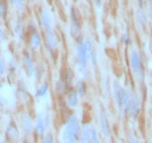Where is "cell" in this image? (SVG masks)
<instances>
[{"label":"cell","mask_w":152,"mask_h":143,"mask_svg":"<svg viewBox=\"0 0 152 143\" xmlns=\"http://www.w3.org/2000/svg\"><path fill=\"white\" fill-rule=\"evenodd\" d=\"M74 77L72 69H68L65 73L60 76L55 84V92L58 95H66L72 88V80Z\"/></svg>","instance_id":"cell-6"},{"label":"cell","mask_w":152,"mask_h":143,"mask_svg":"<svg viewBox=\"0 0 152 143\" xmlns=\"http://www.w3.org/2000/svg\"><path fill=\"white\" fill-rule=\"evenodd\" d=\"M11 4H13L15 6V8L18 9L19 11H23L26 7V4H24V1L23 0H10Z\"/></svg>","instance_id":"cell-25"},{"label":"cell","mask_w":152,"mask_h":143,"mask_svg":"<svg viewBox=\"0 0 152 143\" xmlns=\"http://www.w3.org/2000/svg\"><path fill=\"white\" fill-rule=\"evenodd\" d=\"M2 87V82H1V80H0V88Z\"/></svg>","instance_id":"cell-40"},{"label":"cell","mask_w":152,"mask_h":143,"mask_svg":"<svg viewBox=\"0 0 152 143\" xmlns=\"http://www.w3.org/2000/svg\"><path fill=\"white\" fill-rule=\"evenodd\" d=\"M94 5L97 7V8H99L100 5H102V0H94Z\"/></svg>","instance_id":"cell-33"},{"label":"cell","mask_w":152,"mask_h":143,"mask_svg":"<svg viewBox=\"0 0 152 143\" xmlns=\"http://www.w3.org/2000/svg\"><path fill=\"white\" fill-rule=\"evenodd\" d=\"M2 100H3V98H2V97H1V95H0V103H1V102H2Z\"/></svg>","instance_id":"cell-39"},{"label":"cell","mask_w":152,"mask_h":143,"mask_svg":"<svg viewBox=\"0 0 152 143\" xmlns=\"http://www.w3.org/2000/svg\"><path fill=\"white\" fill-rule=\"evenodd\" d=\"M23 143H28V140H26V139H23Z\"/></svg>","instance_id":"cell-38"},{"label":"cell","mask_w":152,"mask_h":143,"mask_svg":"<svg viewBox=\"0 0 152 143\" xmlns=\"http://www.w3.org/2000/svg\"><path fill=\"white\" fill-rule=\"evenodd\" d=\"M23 69L26 71V75L28 77H31L36 72V66L34 63V58L33 55L31 54V52L28 51H24L23 54Z\"/></svg>","instance_id":"cell-11"},{"label":"cell","mask_w":152,"mask_h":143,"mask_svg":"<svg viewBox=\"0 0 152 143\" xmlns=\"http://www.w3.org/2000/svg\"><path fill=\"white\" fill-rule=\"evenodd\" d=\"M42 143H55L54 142V136L51 133H46V135L43 137Z\"/></svg>","instance_id":"cell-28"},{"label":"cell","mask_w":152,"mask_h":143,"mask_svg":"<svg viewBox=\"0 0 152 143\" xmlns=\"http://www.w3.org/2000/svg\"><path fill=\"white\" fill-rule=\"evenodd\" d=\"M99 128H100V132H102V136L105 139H111L113 132H112V128L111 124H110V120L107 117V114L105 112V110L104 108L99 110Z\"/></svg>","instance_id":"cell-7"},{"label":"cell","mask_w":152,"mask_h":143,"mask_svg":"<svg viewBox=\"0 0 152 143\" xmlns=\"http://www.w3.org/2000/svg\"><path fill=\"white\" fill-rule=\"evenodd\" d=\"M40 21L44 32L53 29V21L51 13L47 7H42L40 10Z\"/></svg>","instance_id":"cell-12"},{"label":"cell","mask_w":152,"mask_h":143,"mask_svg":"<svg viewBox=\"0 0 152 143\" xmlns=\"http://www.w3.org/2000/svg\"><path fill=\"white\" fill-rule=\"evenodd\" d=\"M142 109H143V100H142L140 93L137 92H131L128 105V112H127L128 118L133 121H136L140 117Z\"/></svg>","instance_id":"cell-5"},{"label":"cell","mask_w":152,"mask_h":143,"mask_svg":"<svg viewBox=\"0 0 152 143\" xmlns=\"http://www.w3.org/2000/svg\"><path fill=\"white\" fill-rule=\"evenodd\" d=\"M88 61H90L92 65H95V64H96V62H97V55H96V52H95V50H94L91 53L89 54V56H88Z\"/></svg>","instance_id":"cell-29"},{"label":"cell","mask_w":152,"mask_h":143,"mask_svg":"<svg viewBox=\"0 0 152 143\" xmlns=\"http://www.w3.org/2000/svg\"><path fill=\"white\" fill-rule=\"evenodd\" d=\"M80 133H81V125L79 118L75 113L71 112L67 116L63 125L62 134H61L62 143H79Z\"/></svg>","instance_id":"cell-1"},{"label":"cell","mask_w":152,"mask_h":143,"mask_svg":"<svg viewBox=\"0 0 152 143\" xmlns=\"http://www.w3.org/2000/svg\"><path fill=\"white\" fill-rule=\"evenodd\" d=\"M149 76H150V78H151V80H152V69L150 70V72H149Z\"/></svg>","instance_id":"cell-36"},{"label":"cell","mask_w":152,"mask_h":143,"mask_svg":"<svg viewBox=\"0 0 152 143\" xmlns=\"http://www.w3.org/2000/svg\"><path fill=\"white\" fill-rule=\"evenodd\" d=\"M113 90V98L115 100V105L117 107V110L119 112V115L122 119H126L128 117V105L130 100L131 92L127 89L118 80H114L112 85Z\"/></svg>","instance_id":"cell-2"},{"label":"cell","mask_w":152,"mask_h":143,"mask_svg":"<svg viewBox=\"0 0 152 143\" xmlns=\"http://www.w3.org/2000/svg\"><path fill=\"white\" fill-rule=\"evenodd\" d=\"M121 41H122V43L124 44L125 46H129L130 44H131V36H130L129 34H122V37H121Z\"/></svg>","instance_id":"cell-26"},{"label":"cell","mask_w":152,"mask_h":143,"mask_svg":"<svg viewBox=\"0 0 152 143\" xmlns=\"http://www.w3.org/2000/svg\"><path fill=\"white\" fill-rule=\"evenodd\" d=\"M46 126H45V120H44V114L42 112L38 113L36 117V122H35V132L37 136L43 138L46 135Z\"/></svg>","instance_id":"cell-13"},{"label":"cell","mask_w":152,"mask_h":143,"mask_svg":"<svg viewBox=\"0 0 152 143\" xmlns=\"http://www.w3.org/2000/svg\"><path fill=\"white\" fill-rule=\"evenodd\" d=\"M43 39L40 34V32L35 26L28 28V48L33 51H37L42 47Z\"/></svg>","instance_id":"cell-8"},{"label":"cell","mask_w":152,"mask_h":143,"mask_svg":"<svg viewBox=\"0 0 152 143\" xmlns=\"http://www.w3.org/2000/svg\"><path fill=\"white\" fill-rule=\"evenodd\" d=\"M90 143H100V142H99V140H95V141H92Z\"/></svg>","instance_id":"cell-37"},{"label":"cell","mask_w":152,"mask_h":143,"mask_svg":"<svg viewBox=\"0 0 152 143\" xmlns=\"http://www.w3.org/2000/svg\"><path fill=\"white\" fill-rule=\"evenodd\" d=\"M70 26L71 32L74 36H78L80 34V21L78 14L76 12L75 8H71L70 10Z\"/></svg>","instance_id":"cell-15"},{"label":"cell","mask_w":152,"mask_h":143,"mask_svg":"<svg viewBox=\"0 0 152 143\" xmlns=\"http://www.w3.org/2000/svg\"><path fill=\"white\" fill-rule=\"evenodd\" d=\"M18 61H16V59L14 57H12L10 59V62H9V72L11 73V74H14V73L16 72V69H18Z\"/></svg>","instance_id":"cell-24"},{"label":"cell","mask_w":152,"mask_h":143,"mask_svg":"<svg viewBox=\"0 0 152 143\" xmlns=\"http://www.w3.org/2000/svg\"><path fill=\"white\" fill-rule=\"evenodd\" d=\"M4 41H5V34H4L3 29H1V26H0V43H2Z\"/></svg>","instance_id":"cell-32"},{"label":"cell","mask_w":152,"mask_h":143,"mask_svg":"<svg viewBox=\"0 0 152 143\" xmlns=\"http://www.w3.org/2000/svg\"><path fill=\"white\" fill-rule=\"evenodd\" d=\"M35 73H37V79H41L42 73H44V67L42 64H38V67H36Z\"/></svg>","instance_id":"cell-31"},{"label":"cell","mask_w":152,"mask_h":143,"mask_svg":"<svg viewBox=\"0 0 152 143\" xmlns=\"http://www.w3.org/2000/svg\"><path fill=\"white\" fill-rule=\"evenodd\" d=\"M44 120H45V126H46V129L48 130V128L50 127L51 125V122H52V117L49 113H46L44 114Z\"/></svg>","instance_id":"cell-30"},{"label":"cell","mask_w":152,"mask_h":143,"mask_svg":"<svg viewBox=\"0 0 152 143\" xmlns=\"http://www.w3.org/2000/svg\"><path fill=\"white\" fill-rule=\"evenodd\" d=\"M66 97V105L70 108V109H76L79 105V95L76 92L74 87H72L69 92H67Z\"/></svg>","instance_id":"cell-14"},{"label":"cell","mask_w":152,"mask_h":143,"mask_svg":"<svg viewBox=\"0 0 152 143\" xmlns=\"http://www.w3.org/2000/svg\"><path fill=\"white\" fill-rule=\"evenodd\" d=\"M16 98L21 103H26L28 100V93L26 90V84L23 83V81L19 80L18 83V87H16Z\"/></svg>","instance_id":"cell-17"},{"label":"cell","mask_w":152,"mask_h":143,"mask_svg":"<svg viewBox=\"0 0 152 143\" xmlns=\"http://www.w3.org/2000/svg\"><path fill=\"white\" fill-rule=\"evenodd\" d=\"M149 12H150V17L152 18V0H149Z\"/></svg>","instance_id":"cell-34"},{"label":"cell","mask_w":152,"mask_h":143,"mask_svg":"<svg viewBox=\"0 0 152 143\" xmlns=\"http://www.w3.org/2000/svg\"><path fill=\"white\" fill-rule=\"evenodd\" d=\"M127 142L128 143H141L138 136L132 131H130L128 134H127Z\"/></svg>","instance_id":"cell-23"},{"label":"cell","mask_w":152,"mask_h":143,"mask_svg":"<svg viewBox=\"0 0 152 143\" xmlns=\"http://www.w3.org/2000/svg\"><path fill=\"white\" fill-rule=\"evenodd\" d=\"M5 71H6L5 60H4V58L2 57L1 55H0V77L4 75V73H5Z\"/></svg>","instance_id":"cell-27"},{"label":"cell","mask_w":152,"mask_h":143,"mask_svg":"<svg viewBox=\"0 0 152 143\" xmlns=\"http://www.w3.org/2000/svg\"><path fill=\"white\" fill-rule=\"evenodd\" d=\"M136 21L137 24L141 28H145L147 26V15L146 13H144L143 11L138 9L136 10Z\"/></svg>","instance_id":"cell-21"},{"label":"cell","mask_w":152,"mask_h":143,"mask_svg":"<svg viewBox=\"0 0 152 143\" xmlns=\"http://www.w3.org/2000/svg\"><path fill=\"white\" fill-rule=\"evenodd\" d=\"M138 2L140 3V6H141V7L143 6V5H142V4H143V0H138Z\"/></svg>","instance_id":"cell-35"},{"label":"cell","mask_w":152,"mask_h":143,"mask_svg":"<svg viewBox=\"0 0 152 143\" xmlns=\"http://www.w3.org/2000/svg\"><path fill=\"white\" fill-rule=\"evenodd\" d=\"M74 88L76 89V92H78L79 97H85L87 95V84L84 80H77L75 83Z\"/></svg>","instance_id":"cell-20"},{"label":"cell","mask_w":152,"mask_h":143,"mask_svg":"<svg viewBox=\"0 0 152 143\" xmlns=\"http://www.w3.org/2000/svg\"><path fill=\"white\" fill-rule=\"evenodd\" d=\"M5 135H6L7 139L10 140L12 142H16L19 139V130L15 123L11 122L10 124L6 127Z\"/></svg>","instance_id":"cell-16"},{"label":"cell","mask_w":152,"mask_h":143,"mask_svg":"<svg viewBox=\"0 0 152 143\" xmlns=\"http://www.w3.org/2000/svg\"><path fill=\"white\" fill-rule=\"evenodd\" d=\"M19 125L23 130V132L26 135H29L35 130V125H34L31 116L28 112H23L19 116Z\"/></svg>","instance_id":"cell-9"},{"label":"cell","mask_w":152,"mask_h":143,"mask_svg":"<svg viewBox=\"0 0 152 143\" xmlns=\"http://www.w3.org/2000/svg\"><path fill=\"white\" fill-rule=\"evenodd\" d=\"M130 65H131L132 73L137 83H142L145 79V68H144L143 60L141 54L136 49H133L130 54Z\"/></svg>","instance_id":"cell-3"},{"label":"cell","mask_w":152,"mask_h":143,"mask_svg":"<svg viewBox=\"0 0 152 143\" xmlns=\"http://www.w3.org/2000/svg\"><path fill=\"white\" fill-rule=\"evenodd\" d=\"M14 33H15L19 40H23L24 39V26L23 23V19L20 17H18L15 24H14Z\"/></svg>","instance_id":"cell-19"},{"label":"cell","mask_w":152,"mask_h":143,"mask_svg":"<svg viewBox=\"0 0 152 143\" xmlns=\"http://www.w3.org/2000/svg\"><path fill=\"white\" fill-rule=\"evenodd\" d=\"M7 12L8 8H7L6 0H0V18L2 21H5L7 18Z\"/></svg>","instance_id":"cell-22"},{"label":"cell","mask_w":152,"mask_h":143,"mask_svg":"<svg viewBox=\"0 0 152 143\" xmlns=\"http://www.w3.org/2000/svg\"><path fill=\"white\" fill-rule=\"evenodd\" d=\"M49 90H50V84H49L47 81H44V82L42 83V84L38 87V89L36 90L35 97L37 98H45L46 95H48Z\"/></svg>","instance_id":"cell-18"},{"label":"cell","mask_w":152,"mask_h":143,"mask_svg":"<svg viewBox=\"0 0 152 143\" xmlns=\"http://www.w3.org/2000/svg\"><path fill=\"white\" fill-rule=\"evenodd\" d=\"M76 64H77L78 70L84 77H88V56L85 50V46L83 43V39L78 37L76 42Z\"/></svg>","instance_id":"cell-4"},{"label":"cell","mask_w":152,"mask_h":143,"mask_svg":"<svg viewBox=\"0 0 152 143\" xmlns=\"http://www.w3.org/2000/svg\"><path fill=\"white\" fill-rule=\"evenodd\" d=\"M45 46L49 54L51 56H53V54L55 53L58 46V38L53 29L45 32Z\"/></svg>","instance_id":"cell-10"}]
</instances>
